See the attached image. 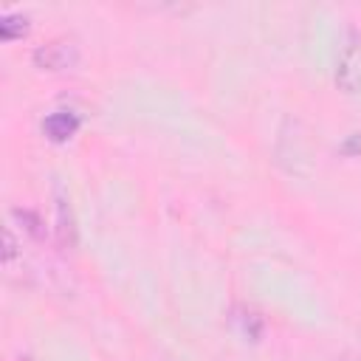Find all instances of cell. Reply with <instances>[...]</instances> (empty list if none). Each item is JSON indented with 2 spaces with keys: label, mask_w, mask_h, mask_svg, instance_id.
Segmentation results:
<instances>
[{
  "label": "cell",
  "mask_w": 361,
  "mask_h": 361,
  "mask_svg": "<svg viewBox=\"0 0 361 361\" xmlns=\"http://www.w3.org/2000/svg\"><path fill=\"white\" fill-rule=\"evenodd\" d=\"M28 31V20L23 17V14H6L3 20H0V37L3 39H17V37H23Z\"/></svg>",
  "instance_id": "obj_6"
},
{
  "label": "cell",
  "mask_w": 361,
  "mask_h": 361,
  "mask_svg": "<svg viewBox=\"0 0 361 361\" xmlns=\"http://www.w3.org/2000/svg\"><path fill=\"white\" fill-rule=\"evenodd\" d=\"M14 217H20V220L25 223V231H28L31 237H42V234H45V231L39 228L42 223H39V217H37L34 212H23V209H14Z\"/></svg>",
  "instance_id": "obj_7"
},
{
  "label": "cell",
  "mask_w": 361,
  "mask_h": 361,
  "mask_svg": "<svg viewBox=\"0 0 361 361\" xmlns=\"http://www.w3.org/2000/svg\"><path fill=\"white\" fill-rule=\"evenodd\" d=\"M336 85L344 90V93H355L361 90V37L358 34H350L338 51V59H336Z\"/></svg>",
  "instance_id": "obj_1"
},
{
  "label": "cell",
  "mask_w": 361,
  "mask_h": 361,
  "mask_svg": "<svg viewBox=\"0 0 361 361\" xmlns=\"http://www.w3.org/2000/svg\"><path fill=\"white\" fill-rule=\"evenodd\" d=\"M56 240L62 248L76 245V220H73V212L65 197H56Z\"/></svg>",
  "instance_id": "obj_4"
},
{
  "label": "cell",
  "mask_w": 361,
  "mask_h": 361,
  "mask_svg": "<svg viewBox=\"0 0 361 361\" xmlns=\"http://www.w3.org/2000/svg\"><path fill=\"white\" fill-rule=\"evenodd\" d=\"M31 59H34V65L39 71H65V68H73L76 65L79 51L68 39H51L45 45H39Z\"/></svg>",
  "instance_id": "obj_2"
},
{
  "label": "cell",
  "mask_w": 361,
  "mask_h": 361,
  "mask_svg": "<svg viewBox=\"0 0 361 361\" xmlns=\"http://www.w3.org/2000/svg\"><path fill=\"white\" fill-rule=\"evenodd\" d=\"M14 257H17V240H14L11 228H6V248H3V262H6V265H11V262H14Z\"/></svg>",
  "instance_id": "obj_8"
},
{
  "label": "cell",
  "mask_w": 361,
  "mask_h": 361,
  "mask_svg": "<svg viewBox=\"0 0 361 361\" xmlns=\"http://www.w3.org/2000/svg\"><path fill=\"white\" fill-rule=\"evenodd\" d=\"M76 130H79V118L71 110H56V113L45 116V121H42V133L51 141H68Z\"/></svg>",
  "instance_id": "obj_3"
},
{
  "label": "cell",
  "mask_w": 361,
  "mask_h": 361,
  "mask_svg": "<svg viewBox=\"0 0 361 361\" xmlns=\"http://www.w3.org/2000/svg\"><path fill=\"white\" fill-rule=\"evenodd\" d=\"M237 316H234V322H237V327H240V333L248 338V341H259V336H262V316L257 313V310H251V307H237L234 310Z\"/></svg>",
  "instance_id": "obj_5"
},
{
  "label": "cell",
  "mask_w": 361,
  "mask_h": 361,
  "mask_svg": "<svg viewBox=\"0 0 361 361\" xmlns=\"http://www.w3.org/2000/svg\"><path fill=\"white\" fill-rule=\"evenodd\" d=\"M347 361H355V358H347Z\"/></svg>",
  "instance_id": "obj_9"
}]
</instances>
